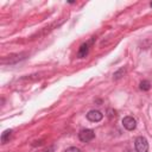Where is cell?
Segmentation results:
<instances>
[{
	"label": "cell",
	"mask_w": 152,
	"mask_h": 152,
	"mask_svg": "<svg viewBox=\"0 0 152 152\" xmlns=\"http://www.w3.org/2000/svg\"><path fill=\"white\" fill-rule=\"evenodd\" d=\"M11 135H12V131H11V129H6V131L1 134V142H2V144H6V142L10 140Z\"/></svg>",
	"instance_id": "cell-6"
},
{
	"label": "cell",
	"mask_w": 152,
	"mask_h": 152,
	"mask_svg": "<svg viewBox=\"0 0 152 152\" xmlns=\"http://www.w3.org/2000/svg\"><path fill=\"white\" fill-rule=\"evenodd\" d=\"M88 51H89V46H88V44H87V43L82 44V45L80 46V49H78L77 57H78V58H84V57L88 55Z\"/></svg>",
	"instance_id": "cell-5"
},
{
	"label": "cell",
	"mask_w": 152,
	"mask_h": 152,
	"mask_svg": "<svg viewBox=\"0 0 152 152\" xmlns=\"http://www.w3.org/2000/svg\"><path fill=\"white\" fill-rule=\"evenodd\" d=\"M122 125H124V127H125L126 129L133 131V129L137 127V121H135V119H133L132 116H125V118L122 119Z\"/></svg>",
	"instance_id": "cell-3"
},
{
	"label": "cell",
	"mask_w": 152,
	"mask_h": 152,
	"mask_svg": "<svg viewBox=\"0 0 152 152\" xmlns=\"http://www.w3.org/2000/svg\"><path fill=\"white\" fill-rule=\"evenodd\" d=\"M78 138L81 141L83 142H88L90 140H93L95 138V133L93 129H82L80 133H78Z\"/></svg>",
	"instance_id": "cell-2"
},
{
	"label": "cell",
	"mask_w": 152,
	"mask_h": 152,
	"mask_svg": "<svg viewBox=\"0 0 152 152\" xmlns=\"http://www.w3.org/2000/svg\"><path fill=\"white\" fill-rule=\"evenodd\" d=\"M150 88H151V84H150L148 81H142V82L140 83V89H141V90H148Z\"/></svg>",
	"instance_id": "cell-7"
},
{
	"label": "cell",
	"mask_w": 152,
	"mask_h": 152,
	"mask_svg": "<svg viewBox=\"0 0 152 152\" xmlns=\"http://www.w3.org/2000/svg\"><path fill=\"white\" fill-rule=\"evenodd\" d=\"M134 145H135L137 152H147L148 151V142H147L146 138H144V137H138L134 141Z\"/></svg>",
	"instance_id": "cell-1"
},
{
	"label": "cell",
	"mask_w": 152,
	"mask_h": 152,
	"mask_svg": "<svg viewBox=\"0 0 152 152\" xmlns=\"http://www.w3.org/2000/svg\"><path fill=\"white\" fill-rule=\"evenodd\" d=\"M150 6H151V7H152V2H151V4H150Z\"/></svg>",
	"instance_id": "cell-9"
},
{
	"label": "cell",
	"mask_w": 152,
	"mask_h": 152,
	"mask_svg": "<svg viewBox=\"0 0 152 152\" xmlns=\"http://www.w3.org/2000/svg\"><path fill=\"white\" fill-rule=\"evenodd\" d=\"M102 118H103V114L99 110H95V109L89 110L88 114H87V119L89 121H93V122H97V121L102 120Z\"/></svg>",
	"instance_id": "cell-4"
},
{
	"label": "cell",
	"mask_w": 152,
	"mask_h": 152,
	"mask_svg": "<svg viewBox=\"0 0 152 152\" xmlns=\"http://www.w3.org/2000/svg\"><path fill=\"white\" fill-rule=\"evenodd\" d=\"M65 152H81V151L77 147H69V148L65 150Z\"/></svg>",
	"instance_id": "cell-8"
}]
</instances>
